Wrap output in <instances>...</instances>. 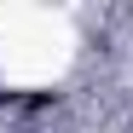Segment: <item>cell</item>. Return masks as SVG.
Instances as JSON below:
<instances>
[{
	"instance_id": "obj_1",
	"label": "cell",
	"mask_w": 133,
	"mask_h": 133,
	"mask_svg": "<svg viewBox=\"0 0 133 133\" xmlns=\"http://www.w3.org/2000/svg\"><path fill=\"white\" fill-rule=\"evenodd\" d=\"M64 93H46V87H35V93H17V110H29V116H46V110H58Z\"/></svg>"
}]
</instances>
